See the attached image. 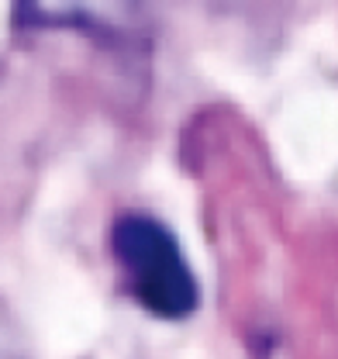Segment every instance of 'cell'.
<instances>
[{
	"mask_svg": "<svg viewBox=\"0 0 338 359\" xmlns=\"http://www.w3.org/2000/svg\"><path fill=\"white\" fill-rule=\"evenodd\" d=\"M111 252L131 297L156 318H187L201 301L197 276L166 224L149 215H125L111 228Z\"/></svg>",
	"mask_w": 338,
	"mask_h": 359,
	"instance_id": "6da1fadb",
	"label": "cell"
}]
</instances>
